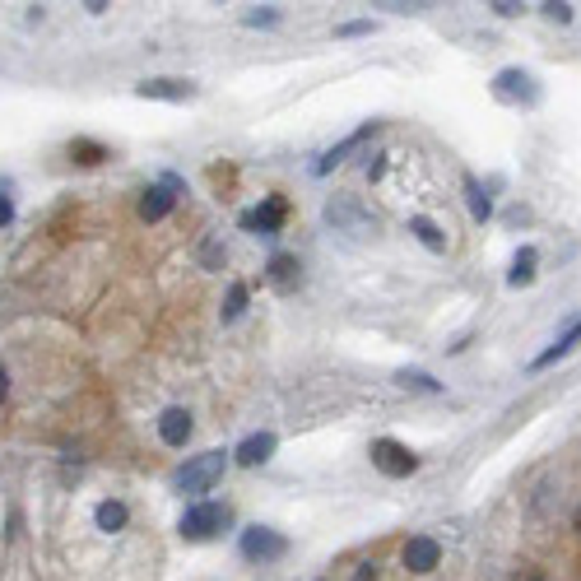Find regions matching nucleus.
<instances>
[{"mask_svg": "<svg viewBox=\"0 0 581 581\" xmlns=\"http://www.w3.org/2000/svg\"><path fill=\"white\" fill-rule=\"evenodd\" d=\"M224 451H205V456H191L182 469H177V488L182 493H191V497H201V493H210L214 484H219V475H224Z\"/></svg>", "mask_w": 581, "mask_h": 581, "instance_id": "obj_1", "label": "nucleus"}, {"mask_svg": "<svg viewBox=\"0 0 581 581\" xmlns=\"http://www.w3.org/2000/svg\"><path fill=\"white\" fill-rule=\"evenodd\" d=\"M372 465L381 469L386 479H405V475L419 469V456H414L405 442H396V437H377L372 442Z\"/></svg>", "mask_w": 581, "mask_h": 581, "instance_id": "obj_2", "label": "nucleus"}, {"mask_svg": "<svg viewBox=\"0 0 581 581\" xmlns=\"http://www.w3.org/2000/svg\"><path fill=\"white\" fill-rule=\"evenodd\" d=\"M228 525V507L224 503H191L182 512V535L186 540H210Z\"/></svg>", "mask_w": 581, "mask_h": 581, "instance_id": "obj_3", "label": "nucleus"}, {"mask_svg": "<svg viewBox=\"0 0 581 581\" xmlns=\"http://www.w3.org/2000/svg\"><path fill=\"white\" fill-rule=\"evenodd\" d=\"M289 553V540L280 531H270V525H252V531H242V559L252 563H274Z\"/></svg>", "mask_w": 581, "mask_h": 581, "instance_id": "obj_4", "label": "nucleus"}, {"mask_svg": "<svg viewBox=\"0 0 581 581\" xmlns=\"http://www.w3.org/2000/svg\"><path fill=\"white\" fill-rule=\"evenodd\" d=\"M284 214H289V205H284V196H265L261 201V210H246L237 224L242 228H252V233H261V237H274L284 228Z\"/></svg>", "mask_w": 581, "mask_h": 581, "instance_id": "obj_5", "label": "nucleus"}, {"mask_svg": "<svg viewBox=\"0 0 581 581\" xmlns=\"http://www.w3.org/2000/svg\"><path fill=\"white\" fill-rule=\"evenodd\" d=\"M177 191H182V182H177V177H163L158 186H149V191H145V201H140V219H145V224H158V219L173 210Z\"/></svg>", "mask_w": 581, "mask_h": 581, "instance_id": "obj_6", "label": "nucleus"}, {"mask_svg": "<svg viewBox=\"0 0 581 581\" xmlns=\"http://www.w3.org/2000/svg\"><path fill=\"white\" fill-rule=\"evenodd\" d=\"M135 98H163V103H186L196 98V85L191 79H145V85H135Z\"/></svg>", "mask_w": 581, "mask_h": 581, "instance_id": "obj_7", "label": "nucleus"}, {"mask_svg": "<svg viewBox=\"0 0 581 581\" xmlns=\"http://www.w3.org/2000/svg\"><path fill=\"white\" fill-rule=\"evenodd\" d=\"M400 559H405V568H409V572H433V568L442 563V544H437L433 535H414V540L405 544Z\"/></svg>", "mask_w": 581, "mask_h": 581, "instance_id": "obj_8", "label": "nucleus"}, {"mask_svg": "<svg viewBox=\"0 0 581 581\" xmlns=\"http://www.w3.org/2000/svg\"><path fill=\"white\" fill-rule=\"evenodd\" d=\"M493 94L503 98V103H512V98H525V103H535L540 94H535V79L525 75V70H503L493 79Z\"/></svg>", "mask_w": 581, "mask_h": 581, "instance_id": "obj_9", "label": "nucleus"}, {"mask_svg": "<svg viewBox=\"0 0 581 581\" xmlns=\"http://www.w3.org/2000/svg\"><path fill=\"white\" fill-rule=\"evenodd\" d=\"M158 437L168 442V447H186V437H191V414H186L182 405L163 409V414H158Z\"/></svg>", "mask_w": 581, "mask_h": 581, "instance_id": "obj_10", "label": "nucleus"}, {"mask_svg": "<svg viewBox=\"0 0 581 581\" xmlns=\"http://www.w3.org/2000/svg\"><path fill=\"white\" fill-rule=\"evenodd\" d=\"M377 126H381V121H368V126H358V130L349 135V140H340L335 149H330V154H326V158L317 163V168H312V173H317V177H326L330 168H340V163H344V154H349V149H358V145H363V140H368V135H372Z\"/></svg>", "mask_w": 581, "mask_h": 581, "instance_id": "obj_11", "label": "nucleus"}, {"mask_svg": "<svg viewBox=\"0 0 581 581\" xmlns=\"http://www.w3.org/2000/svg\"><path fill=\"white\" fill-rule=\"evenodd\" d=\"M233 456H237V465H265L274 456V433H252Z\"/></svg>", "mask_w": 581, "mask_h": 581, "instance_id": "obj_12", "label": "nucleus"}, {"mask_svg": "<svg viewBox=\"0 0 581 581\" xmlns=\"http://www.w3.org/2000/svg\"><path fill=\"white\" fill-rule=\"evenodd\" d=\"M326 219H330L335 228H363V224H368V214L358 210L349 196H335V201H330V205H326Z\"/></svg>", "mask_w": 581, "mask_h": 581, "instance_id": "obj_13", "label": "nucleus"}, {"mask_svg": "<svg viewBox=\"0 0 581 581\" xmlns=\"http://www.w3.org/2000/svg\"><path fill=\"white\" fill-rule=\"evenodd\" d=\"M577 344H581V317H577V321H572V326L563 330V335H559V344H553V349H544V353L535 358V368H549V363H559V358H568V353H572Z\"/></svg>", "mask_w": 581, "mask_h": 581, "instance_id": "obj_14", "label": "nucleus"}, {"mask_svg": "<svg viewBox=\"0 0 581 581\" xmlns=\"http://www.w3.org/2000/svg\"><path fill=\"white\" fill-rule=\"evenodd\" d=\"M94 521H98V531H107V535H117V531H126V521H130V512H126V503H117V497H107V503H98Z\"/></svg>", "mask_w": 581, "mask_h": 581, "instance_id": "obj_15", "label": "nucleus"}, {"mask_svg": "<svg viewBox=\"0 0 581 581\" xmlns=\"http://www.w3.org/2000/svg\"><path fill=\"white\" fill-rule=\"evenodd\" d=\"M409 233L419 237V242L428 246V252H447V233H442L428 214H414V219H409Z\"/></svg>", "mask_w": 581, "mask_h": 581, "instance_id": "obj_16", "label": "nucleus"}, {"mask_svg": "<svg viewBox=\"0 0 581 581\" xmlns=\"http://www.w3.org/2000/svg\"><path fill=\"white\" fill-rule=\"evenodd\" d=\"M535 246H521V252H516V261H512V274H507V284L512 289H521V284H531L535 280Z\"/></svg>", "mask_w": 581, "mask_h": 581, "instance_id": "obj_17", "label": "nucleus"}, {"mask_svg": "<svg viewBox=\"0 0 581 581\" xmlns=\"http://www.w3.org/2000/svg\"><path fill=\"white\" fill-rule=\"evenodd\" d=\"M465 201H469V214H475V224H484V219H493V201L484 196V186L475 177H465Z\"/></svg>", "mask_w": 581, "mask_h": 581, "instance_id": "obj_18", "label": "nucleus"}, {"mask_svg": "<svg viewBox=\"0 0 581 581\" xmlns=\"http://www.w3.org/2000/svg\"><path fill=\"white\" fill-rule=\"evenodd\" d=\"M270 280L280 284V289H289V284L298 280V256H289V252H274V256H270Z\"/></svg>", "mask_w": 581, "mask_h": 581, "instance_id": "obj_19", "label": "nucleus"}, {"mask_svg": "<svg viewBox=\"0 0 581 581\" xmlns=\"http://www.w3.org/2000/svg\"><path fill=\"white\" fill-rule=\"evenodd\" d=\"M246 298H252V293H246V284H228V298H224V308H219V317H224V321H237V317L246 312Z\"/></svg>", "mask_w": 581, "mask_h": 581, "instance_id": "obj_20", "label": "nucleus"}, {"mask_svg": "<svg viewBox=\"0 0 581 581\" xmlns=\"http://www.w3.org/2000/svg\"><path fill=\"white\" fill-rule=\"evenodd\" d=\"M70 158H75V163H85V168H94V163H103V158H107V149H103L98 140H70Z\"/></svg>", "mask_w": 581, "mask_h": 581, "instance_id": "obj_21", "label": "nucleus"}, {"mask_svg": "<svg viewBox=\"0 0 581 581\" xmlns=\"http://www.w3.org/2000/svg\"><path fill=\"white\" fill-rule=\"evenodd\" d=\"M396 381L405 386V391H428V396H437V391H442V381H433L428 372H409V368H405V372H396Z\"/></svg>", "mask_w": 581, "mask_h": 581, "instance_id": "obj_22", "label": "nucleus"}, {"mask_svg": "<svg viewBox=\"0 0 581 581\" xmlns=\"http://www.w3.org/2000/svg\"><path fill=\"white\" fill-rule=\"evenodd\" d=\"M242 23H246V29H270V23H280V10H270V5L265 10H252Z\"/></svg>", "mask_w": 581, "mask_h": 581, "instance_id": "obj_23", "label": "nucleus"}, {"mask_svg": "<svg viewBox=\"0 0 581 581\" xmlns=\"http://www.w3.org/2000/svg\"><path fill=\"white\" fill-rule=\"evenodd\" d=\"M372 23L368 19H353V23H340V38H358V33H368Z\"/></svg>", "mask_w": 581, "mask_h": 581, "instance_id": "obj_24", "label": "nucleus"}, {"mask_svg": "<svg viewBox=\"0 0 581 581\" xmlns=\"http://www.w3.org/2000/svg\"><path fill=\"white\" fill-rule=\"evenodd\" d=\"M549 19H559V23H572V5H544Z\"/></svg>", "mask_w": 581, "mask_h": 581, "instance_id": "obj_25", "label": "nucleus"}, {"mask_svg": "<svg viewBox=\"0 0 581 581\" xmlns=\"http://www.w3.org/2000/svg\"><path fill=\"white\" fill-rule=\"evenodd\" d=\"M219 261H224V246L210 242V246H205V265H219Z\"/></svg>", "mask_w": 581, "mask_h": 581, "instance_id": "obj_26", "label": "nucleus"}, {"mask_svg": "<svg viewBox=\"0 0 581 581\" xmlns=\"http://www.w3.org/2000/svg\"><path fill=\"white\" fill-rule=\"evenodd\" d=\"M10 219H14V205H10L5 196H0V228H5V224H10Z\"/></svg>", "mask_w": 581, "mask_h": 581, "instance_id": "obj_27", "label": "nucleus"}, {"mask_svg": "<svg viewBox=\"0 0 581 581\" xmlns=\"http://www.w3.org/2000/svg\"><path fill=\"white\" fill-rule=\"evenodd\" d=\"M381 173H386V154H377V163H368V177H372V182H377Z\"/></svg>", "mask_w": 581, "mask_h": 581, "instance_id": "obj_28", "label": "nucleus"}, {"mask_svg": "<svg viewBox=\"0 0 581 581\" xmlns=\"http://www.w3.org/2000/svg\"><path fill=\"white\" fill-rule=\"evenodd\" d=\"M497 14H503V19H512V14H521V5H507V0H497V5H493Z\"/></svg>", "mask_w": 581, "mask_h": 581, "instance_id": "obj_29", "label": "nucleus"}, {"mask_svg": "<svg viewBox=\"0 0 581 581\" xmlns=\"http://www.w3.org/2000/svg\"><path fill=\"white\" fill-rule=\"evenodd\" d=\"M353 581H377V568L372 563H363V568H358V577Z\"/></svg>", "mask_w": 581, "mask_h": 581, "instance_id": "obj_30", "label": "nucleus"}, {"mask_svg": "<svg viewBox=\"0 0 581 581\" xmlns=\"http://www.w3.org/2000/svg\"><path fill=\"white\" fill-rule=\"evenodd\" d=\"M5 396H10V372L0 368V400H5Z\"/></svg>", "mask_w": 581, "mask_h": 581, "instance_id": "obj_31", "label": "nucleus"}, {"mask_svg": "<svg viewBox=\"0 0 581 581\" xmlns=\"http://www.w3.org/2000/svg\"><path fill=\"white\" fill-rule=\"evenodd\" d=\"M577 531H581V507H577Z\"/></svg>", "mask_w": 581, "mask_h": 581, "instance_id": "obj_32", "label": "nucleus"}, {"mask_svg": "<svg viewBox=\"0 0 581 581\" xmlns=\"http://www.w3.org/2000/svg\"><path fill=\"white\" fill-rule=\"evenodd\" d=\"M525 581H540V577H525Z\"/></svg>", "mask_w": 581, "mask_h": 581, "instance_id": "obj_33", "label": "nucleus"}]
</instances>
